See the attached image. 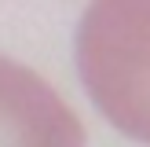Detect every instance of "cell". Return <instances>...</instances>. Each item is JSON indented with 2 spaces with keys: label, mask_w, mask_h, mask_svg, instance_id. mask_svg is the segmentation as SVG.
<instances>
[{
  "label": "cell",
  "mask_w": 150,
  "mask_h": 147,
  "mask_svg": "<svg viewBox=\"0 0 150 147\" xmlns=\"http://www.w3.org/2000/svg\"><path fill=\"white\" fill-rule=\"evenodd\" d=\"M77 70L99 114L150 143V0L88 7L77 26Z\"/></svg>",
  "instance_id": "obj_1"
},
{
  "label": "cell",
  "mask_w": 150,
  "mask_h": 147,
  "mask_svg": "<svg viewBox=\"0 0 150 147\" xmlns=\"http://www.w3.org/2000/svg\"><path fill=\"white\" fill-rule=\"evenodd\" d=\"M0 147H84V125L37 70L0 55Z\"/></svg>",
  "instance_id": "obj_2"
}]
</instances>
